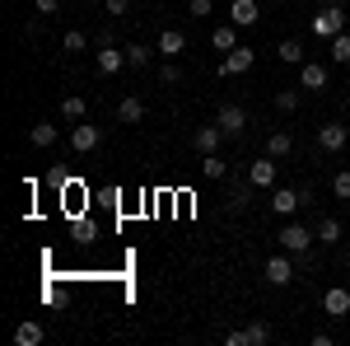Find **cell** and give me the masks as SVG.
I'll return each instance as SVG.
<instances>
[{
    "mask_svg": "<svg viewBox=\"0 0 350 346\" xmlns=\"http://www.w3.org/2000/svg\"><path fill=\"white\" fill-rule=\"evenodd\" d=\"M313 239H318V234H313L308 225H299V220H290V225H285V230L275 234V243H280L285 253H295V258H304V253L313 248Z\"/></svg>",
    "mask_w": 350,
    "mask_h": 346,
    "instance_id": "cell-1",
    "label": "cell"
},
{
    "mask_svg": "<svg viewBox=\"0 0 350 346\" xmlns=\"http://www.w3.org/2000/svg\"><path fill=\"white\" fill-rule=\"evenodd\" d=\"M308 28H313L318 38H327V42H332L336 33H346V10H341V5H327V10H318V14L308 19Z\"/></svg>",
    "mask_w": 350,
    "mask_h": 346,
    "instance_id": "cell-2",
    "label": "cell"
},
{
    "mask_svg": "<svg viewBox=\"0 0 350 346\" xmlns=\"http://www.w3.org/2000/svg\"><path fill=\"white\" fill-rule=\"evenodd\" d=\"M126 71V47H117L112 38L98 42V75H122Z\"/></svg>",
    "mask_w": 350,
    "mask_h": 346,
    "instance_id": "cell-3",
    "label": "cell"
},
{
    "mask_svg": "<svg viewBox=\"0 0 350 346\" xmlns=\"http://www.w3.org/2000/svg\"><path fill=\"white\" fill-rule=\"evenodd\" d=\"M275 173H280V164H275V155H262V160H252V169H247V187H275Z\"/></svg>",
    "mask_w": 350,
    "mask_h": 346,
    "instance_id": "cell-4",
    "label": "cell"
},
{
    "mask_svg": "<svg viewBox=\"0 0 350 346\" xmlns=\"http://www.w3.org/2000/svg\"><path fill=\"white\" fill-rule=\"evenodd\" d=\"M224 140H229V136H224V127H219V122H206V127H196V132H191V145H196L201 155H215Z\"/></svg>",
    "mask_w": 350,
    "mask_h": 346,
    "instance_id": "cell-5",
    "label": "cell"
},
{
    "mask_svg": "<svg viewBox=\"0 0 350 346\" xmlns=\"http://www.w3.org/2000/svg\"><path fill=\"white\" fill-rule=\"evenodd\" d=\"M215 122L224 127V136H229V140H239V136L247 132V112H243L239 103H224V108L215 112Z\"/></svg>",
    "mask_w": 350,
    "mask_h": 346,
    "instance_id": "cell-6",
    "label": "cell"
},
{
    "mask_svg": "<svg viewBox=\"0 0 350 346\" xmlns=\"http://www.w3.org/2000/svg\"><path fill=\"white\" fill-rule=\"evenodd\" d=\"M318 145H323L327 155H341L350 145V127H341V122H327V127H318Z\"/></svg>",
    "mask_w": 350,
    "mask_h": 346,
    "instance_id": "cell-7",
    "label": "cell"
},
{
    "mask_svg": "<svg viewBox=\"0 0 350 346\" xmlns=\"http://www.w3.org/2000/svg\"><path fill=\"white\" fill-rule=\"evenodd\" d=\"M267 206L275 215H285V220H290V215L304 206V192H295V187H271V201H267Z\"/></svg>",
    "mask_w": 350,
    "mask_h": 346,
    "instance_id": "cell-8",
    "label": "cell"
},
{
    "mask_svg": "<svg viewBox=\"0 0 350 346\" xmlns=\"http://www.w3.org/2000/svg\"><path fill=\"white\" fill-rule=\"evenodd\" d=\"M70 145H75L80 155H89V150H98V145H103V127H89V122H75V127H70Z\"/></svg>",
    "mask_w": 350,
    "mask_h": 346,
    "instance_id": "cell-9",
    "label": "cell"
},
{
    "mask_svg": "<svg viewBox=\"0 0 350 346\" xmlns=\"http://www.w3.org/2000/svg\"><path fill=\"white\" fill-rule=\"evenodd\" d=\"M323 314L327 319H346L350 314V291L346 286H327L323 291Z\"/></svg>",
    "mask_w": 350,
    "mask_h": 346,
    "instance_id": "cell-10",
    "label": "cell"
},
{
    "mask_svg": "<svg viewBox=\"0 0 350 346\" xmlns=\"http://www.w3.org/2000/svg\"><path fill=\"white\" fill-rule=\"evenodd\" d=\"M262 276H267L271 286H290V281H295V262H290L285 253H275V258H267V267H262Z\"/></svg>",
    "mask_w": 350,
    "mask_h": 346,
    "instance_id": "cell-11",
    "label": "cell"
},
{
    "mask_svg": "<svg viewBox=\"0 0 350 346\" xmlns=\"http://www.w3.org/2000/svg\"><path fill=\"white\" fill-rule=\"evenodd\" d=\"M247 71H252V47H234V52H224L219 75H247Z\"/></svg>",
    "mask_w": 350,
    "mask_h": 346,
    "instance_id": "cell-12",
    "label": "cell"
},
{
    "mask_svg": "<svg viewBox=\"0 0 350 346\" xmlns=\"http://www.w3.org/2000/svg\"><path fill=\"white\" fill-rule=\"evenodd\" d=\"M56 136H61L56 122H33V127H28V145H33V150H52Z\"/></svg>",
    "mask_w": 350,
    "mask_h": 346,
    "instance_id": "cell-13",
    "label": "cell"
},
{
    "mask_svg": "<svg viewBox=\"0 0 350 346\" xmlns=\"http://www.w3.org/2000/svg\"><path fill=\"white\" fill-rule=\"evenodd\" d=\"M262 19V10H257V0H234L229 5V24H239V28H252Z\"/></svg>",
    "mask_w": 350,
    "mask_h": 346,
    "instance_id": "cell-14",
    "label": "cell"
},
{
    "mask_svg": "<svg viewBox=\"0 0 350 346\" xmlns=\"http://www.w3.org/2000/svg\"><path fill=\"white\" fill-rule=\"evenodd\" d=\"M154 47H159V56H168V61H178V56L187 52V38H183L178 28H163V33H159V42H154Z\"/></svg>",
    "mask_w": 350,
    "mask_h": 346,
    "instance_id": "cell-15",
    "label": "cell"
},
{
    "mask_svg": "<svg viewBox=\"0 0 350 346\" xmlns=\"http://www.w3.org/2000/svg\"><path fill=\"white\" fill-rule=\"evenodd\" d=\"M299 89H327V66L323 61H304V66H299Z\"/></svg>",
    "mask_w": 350,
    "mask_h": 346,
    "instance_id": "cell-16",
    "label": "cell"
},
{
    "mask_svg": "<svg viewBox=\"0 0 350 346\" xmlns=\"http://www.w3.org/2000/svg\"><path fill=\"white\" fill-rule=\"evenodd\" d=\"M140 117H145V99H140V94H126V99L117 103V122H126V127H135Z\"/></svg>",
    "mask_w": 350,
    "mask_h": 346,
    "instance_id": "cell-17",
    "label": "cell"
},
{
    "mask_svg": "<svg viewBox=\"0 0 350 346\" xmlns=\"http://www.w3.org/2000/svg\"><path fill=\"white\" fill-rule=\"evenodd\" d=\"M239 24H215V33H211V47L215 52H234L239 47V33H234Z\"/></svg>",
    "mask_w": 350,
    "mask_h": 346,
    "instance_id": "cell-18",
    "label": "cell"
},
{
    "mask_svg": "<svg viewBox=\"0 0 350 346\" xmlns=\"http://www.w3.org/2000/svg\"><path fill=\"white\" fill-rule=\"evenodd\" d=\"M42 337H47V332H42V323H38V319H28V323L14 328V342H19V346H42Z\"/></svg>",
    "mask_w": 350,
    "mask_h": 346,
    "instance_id": "cell-19",
    "label": "cell"
},
{
    "mask_svg": "<svg viewBox=\"0 0 350 346\" xmlns=\"http://www.w3.org/2000/svg\"><path fill=\"white\" fill-rule=\"evenodd\" d=\"M84 112H89V103H84L80 94H66V99H61V117H66L70 127H75V122H84Z\"/></svg>",
    "mask_w": 350,
    "mask_h": 346,
    "instance_id": "cell-20",
    "label": "cell"
},
{
    "mask_svg": "<svg viewBox=\"0 0 350 346\" xmlns=\"http://www.w3.org/2000/svg\"><path fill=\"white\" fill-rule=\"evenodd\" d=\"M275 56H280L285 66H304V61H308V56H304V42H299V38H285V42L275 47Z\"/></svg>",
    "mask_w": 350,
    "mask_h": 346,
    "instance_id": "cell-21",
    "label": "cell"
},
{
    "mask_svg": "<svg viewBox=\"0 0 350 346\" xmlns=\"http://www.w3.org/2000/svg\"><path fill=\"white\" fill-rule=\"evenodd\" d=\"M224 173H229V164L219 160V150L215 155H201V178H206V183H219Z\"/></svg>",
    "mask_w": 350,
    "mask_h": 346,
    "instance_id": "cell-22",
    "label": "cell"
},
{
    "mask_svg": "<svg viewBox=\"0 0 350 346\" xmlns=\"http://www.w3.org/2000/svg\"><path fill=\"white\" fill-rule=\"evenodd\" d=\"M290 150H295V136H290V132H271V136H267V155L285 160Z\"/></svg>",
    "mask_w": 350,
    "mask_h": 346,
    "instance_id": "cell-23",
    "label": "cell"
},
{
    "mask_svg": "<svg viewBox=\"0 0 350 346\" xmlns=\"http://www.w3.org/2000/svg\"><path fill=\"white\" fill-rule=\"evenodd\" d=\"M313 234H318V243H327V248H332V243L341 239V220H336V215H323Z\"/></svg>",
    "mask_w": 350,
    "mask_h": 346,
    "instance_id": "cell-24",
    "label": "cell"
},
{
    "mask_svg": "<svg viewBox=\"0 0 350 346\" xmlns=\"http://www.w3.org/2000/svg\"><path fill=\"white\" fill-rule=\"evenodd\" d=\"M154 52H159V47H145V42H126V66H135V71H140V66H150V61H154Z\"/></svg>",
    "mask_w": 350,
    "mask_h": 346,
    "instance_id": "cell-25",
    "label": "cell"
},
{
    "mask_svg": "<svg viewBox=\"0 0 350 346\" xmlns=\"http://www.w3.org/2000/svg\"><path fill=\"white\" fill-rule=\"evenodd\" d=\"M243 332H247V346H267L271 342V323H247Z\"/></svg>",
    "mask_w": 350,
    "mask_h": 346,
    "instance_id": "cell-26",
    "label": "cell"
},
{
    "mask_svg": "<svg viewBox=\"0 0 350 346\" xmlns=\"http://www.w3.org/2000/svg\"><path fill=\"white\" fill-rule=\"evenodd\" d=\"M332 61H336V66L350 61V33H336V38H332Z\"/></svg>",
    "mask_w": 350,
    "mask_h": 346,
    "instance_id": "cell-27",
    "label": "cell"
},
{
    "mask_svg": "<svg viewBox=\"0 0 350 346\" xmlns=\"http://www.w3.org/2000/svg\"><path fill=\"white\" fill-rule=\"evenodd\" d=\"M84 42H89V38H84L80 28H70V33H66V38H61V47H66V56H75V52H84Z\"/></svg>",
    "mask_w": 350,
    "mask_h": 346,
    "instance_id": "cell-28",
    "label": "cell"
},
{
    "mask_svg": "<svg viewBox=\"0 0 350 346\" xmlns=\"http://www.w3.org/2000/svg\"><path fill=\"white\" fill-rule=\"evenodd\" d=\"M187 14H191V19H206V14H215V0H187Z\"/></svg>",
    "mask_w": 350,
    "mask_h": 346,
    "instance_id": "cell-29",
    "label": "cell"
},
{
    "mask_svg": "<svg viewBox=\"0 0 350 346\" xmlns=\"http://www.w3.org/2000/svg\"><path fill=\"white\" fill-rule=\"evenodd\" d=\"M332 192H336L341 201H350V169H341V173L332 178Z\"/></svg>",
    "mask_w": 350,
    "mask_h": 346,
    "instance_id": "cell-30",
    "label": "cell"
},
{
    "mask_svg": "<svg viewBox=\"0 0 350 346\" xmlns=\"http://www.w3.org/2000/svg\"><path fill=\"white\" fill-rule=\"evenodd\" d=\"M178 80H183L178 61H163V66H159V84H178Z\"/></svg>",
    "mask_w": 350,
    "mask_h": 346,
    "instance_id": "cell-31",
    "label": "cell"
},
{
    "mask_svg": "<svg viewBox=\"0 0 350 346\" xmlns=\"http://www.w3.org/2000/svg\"><path fill=\"white\" fill-rule=\"evenodd\" d=\"M275 108H280V112H295V108H299V94H295V89H280V94H275Z\"/></svg>",
    "mask_w": 350,
    "mask_h": 346,
    "instance_id": "cell-32",
    "label": "cell"
},
{
    "mask_svg": "<svg viewBox=\"0 0 350 346\" xmlns=\"http://www.w3.org/2000/svg\"><path fill=\"white\" fill-rule=\"evenodd\" d=\"M224 346H247V332L234 328V332H224Z\"/></svg>",
    "mask_w": 350,
    "mask_h": 346,
    "instance_id": "cell-33",
    "label": "cell"
},
{
    "mask_svg": "<svg viewBox=\"0 0 350 346\" xmlns=\"http://www.w3.org/2000/svg\"><path fill=\"white\" fill-rule=\"evenodd\" d=\"M103 10H108L112 19H122V14H126V0H103Z\"/></svg>",
    "mask_w": 350,
    "mask_h": 346,
    "instance_id": "cell-34",
    "label": "cell"
},
{
    "mask_svg": "<svg viewBox=\"0 0 350 346\" xmlns=\"http://www.w3.org/2000/svg\"><path fill=\"white\" fill-rule=\"evenodd\" d=\"M33 10H38V14H56V10H61V0H33Z\"/></svg>",
    "mask_w": 350,
    "mask_h": 346,
    "instance_id": "cell-35",
    "label": "cell"
},
{
    "mask_svg": "<svg viewBox=\"0 0 350 346\" xmlns=\"http://www.w3.org/2000/svg\"><path fill=\"white\" fill-rule=\"evenodd\" d=\"M346 271H350V253H346Z\"/></svg>",
    "mask_w": 350,
    "mask_h": 346,
    "instance_id": "cell-36",
    "label": "cell"
}]
</instances>
